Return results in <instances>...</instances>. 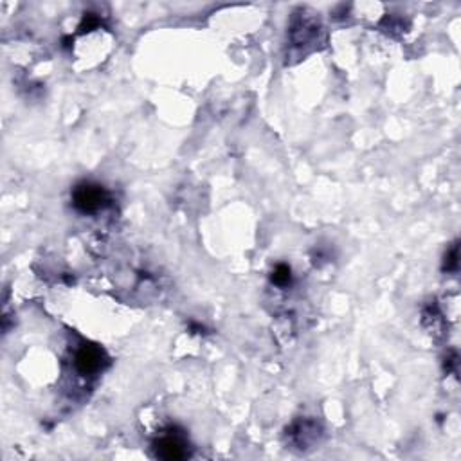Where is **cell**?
I'll use <instances>...</instances> for the list:
<instances>
[{
	"label": "cell",
	"instance_id": "277c9868",
	"mask_svg": "<svg viewBox=\"0 0 461 461\" xmlns=\"http://www.w3.org/2000/svg\"><path fill=\"white\" fill-rule=\"evenodd\" d=\"M290 278H292V276H290V267L287 265H278L272 274V282L279 287L289 285Z\"/></svg>",
	"mask_w": 461,
	"mask_h": 461
},
{
	"label": "cell",
	"instance_id": "7a4b0ae2",
	"mask_svg": "<svg viewBox=\"0 0 461 461\" xmlns=\"http://www.w3.org/2000/svg\"><path fill=\"white\" fill-rule=\"evenodd\" d=\"M103 364V352L96 346H83L76 355V370L82 375H92L99 372Z\"/></svg>",
	"mask_w": 461,
	"mask_h": 461
},
{
	"label": "cell",
	"instance_id": "6da1fadb",
	"mask_svg": "<svg viewBox=\"0 0 461 461\" xmlns=\"http://www.w3.org/2000/svg\"><path fill=\"white\" fill-rule=\"evenodd\" d=\"M72 202L74 207L82 213H96L99 211L106 202H109V195L105 189L98 184H79L78 188L72 193Z\"/></svg>",
	"mask_w": 461,
	"mask_h": 461
},
{
	"label": "cell",
	"instance_id": "3957f363",
	"mask_svg": "<svg viewBox=\"0 0 461 461\" xmlns=\"http://www.w3.org/2000/svg\"><path fill=\"white\" fill-rule=\"evenodd\" d=\"M157 456L162 457V460H184L188 456V450H186V445L180 442L179 438L175 436H165L160 438L159 442L155 443Z\"/></svg>",
	"mask_w": 461,
	"mask_h": 461
}]
</instances>
